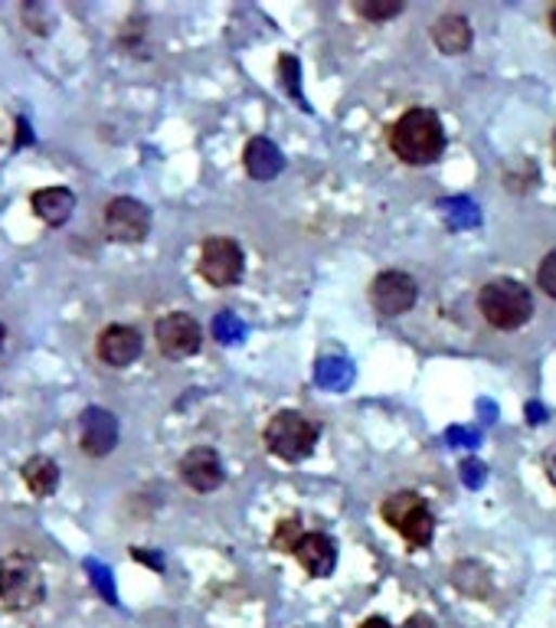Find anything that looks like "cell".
Returning <instances> with one entry per match:
<instances>
[{
    "mask_svg": "<svg viewBox=\"0 0 556 628\" xmlns=\"http://www.w3.org/2000/svg\"><path fill=\"white\" fill-rule=\"evenodd\" d=\"M4 341H8V328L0 324V347H4Z\"/></svg>",
    "mask_w": 556,
    "mask_h": 628,
    "instance_id": "obj_25",
    "label": "cell"
},
{
    "mask_svg": "<svg viewBox=\"0 0 556 628\" xmlns=\"http://www.w3.org/2000/svg\"><path fill=\"white\" fill-rule=\"evenodd\" d=\"M266 446L275 459L282 462H301L314 452L318 446V426L308 415L295 409H282L269 419L266 426Z\"/></svg>",
    "mask_w": 556,
    "mask_h": 628,
    "instance_id": "obj_4",
    "label": "cell"
},
{
    "mask_svg": "<svg viewBox=\"0 0 556 628\" xmlns=\"http://www.w3.org/2000/svg\"><path fill=\"white\" fill-rule=\"evenodd\" d=\"M416 298H419L416 279L400 272V269H387L374 282H370V305H374L384 318L406 315L416 305Z\"/></svg>",
    "mask_w": 556,
    "mask_h": 628,
    "instance_id": "obj_9",
    "label": "cell"
},
{
    "mask_svg": "<svg viewBox=\"0 0 556 628\" xmlns=\"http://www.w3.org/2000/svg\"><path fill=\"white\" fill-rule=\"evenodd\" d=\"M144 350V341H141V331L131 328V324H108L99 341H95V354L105 367H115V370H125L131 367Z\"/></svg>",
    "mask_w": 556,
    "mask_h": 628,
    "instance_id": "obj_12",
    "label": "cell"
},
{
    "mask_svg": "<svg viewBox=\"0 0 556 628\" xmlns=\"http://www.w3.org/2000/svg\"><path fill=\"white\" fill-rule=\"evenodd\" d=\"M47 599L43 569L27 553L0 556V602L11 612H30Z\"/></svg>",
    "mask_w": 556,
    "mask_h": 628,
    "instance_id": "obj_3",
    "label": "cell"
},
{
    "mask_svg": "<svg viewBox=\"0 0 556 628\" xmlns=\"http://www.w3.org/2000/svg\"><path fill=\"white\" fill-rule=\"evenodd\" d=\"M301 537H305L301 521H298V517H285V521H279V527H275V534H272V547H275L279 553H295V547L301 543Z\"/></svg>",
    "mask_w": 556,
    "mask_h": 628,
    "instance_id": "obj_19",
    "label": "cell"
},
{
    "mask_svg": "<svg viewBox=\"0 0 556 628\" xmlns=\"http://www.w3.org/2000/svg\"><path fill=\"white\" fill-rule=\"evenodd\" d=\"M201 275L214 289H233L243 279V249L230 236H210L201 249Z\"/></svg>",
    "mask_w": 556,
    "mask_h": 628,
    "instance_id": "obj_8",
    "label": "cell"
},
{
    "mask_svg": "<svg viewBox=\"0 0 556 628\" xmlns=\"http://www.w3.org/2000/svg\"><path fill=\"white\" fill-rule=\"evenodd\" d=\"M384 521L410 543V547H426L436 534V517L429 504L416 491H397L380 504Z\"/></svg>",
    "mask_w": 556,
    "mask_h": 628,
    "instance_id": "obj_5",
    "label": "cell"
},
{
    "mask_svg": "<svg viewBox=\"0 0 556 628\" xmlns=\"http://www.w3.org/2000/svg\"><path fill=\"white\" fill-rule=\"evenodd\" d=\"M243 164H246V174L253 180H272L282 174L285 167V157L282 151L269 141V138H253L243 151Z\"/></svg>",
    "mask_w": 556,
    "mask_h": 628,
    "instance_id": "obj_16",
    "label": "cell"
},
{
    "mask_svg": "<svg viewBox=\"0 0 556 628\" xmlns=\"http://www.w3.org/2000/svg\"><path fill=\"white\" fill-rule=\"evenodd\" d=\"M154 341H157V350L170 360H188L201 350L204 344V331L197 324L194 315L188 311H170L164 315L157 324H154Z\"/></svg>",
    "mask_w": 556,
    "mask_h": 628,
    "instance_id": "obj_7",
    "label": "cell"
},
{
    "mask_svg": "<svg viewBox=\"0 0 556 628\" xmlns=\"http://www.w3.org/2000/svg\"><path fill=\"white\" fill-rule=\"evenodd\" d=\"M546 24H549V30H553V37H556V4H553V11H549V17H546Z\"/></svg>",
    "mask_w": 556,
    "mask_h": 628,
    "instance_id": "obj_24",
    "label": "cell"
},
{
    "mask_svg": "<svg viewBox=\"0 0 556 628\" xmlns=\"http://www.w3.org/2000/svg\"><path fill=\"white\" fill-rule=\"evenodd\" d=\"M400 628H439L436 625V618L432 615H426V612H416V615H410Z\"/></svg>",
    "mask_w": 556,
    "mask_h": 628,
    "instance_id": "obj_21",
    "label": "cell"
},
{
    "mask_svg": "<svg viewBox=\"0 0 556 628\" xmlns=\"http://www.w3.org/2000/svg\"><path fill=\"white\" fill-rule=\"evenodd\" d=\"M295 560L301 563V569H305L308 576L324 579V576H331V573H334V563H337V547H334V540H331L327 534L311 530V534H305V537H301V543L295 547Z\"/></svg>",
    "mask_w": 556,
    "mask_h": 628,
    "instance_id": "obj_14",
    "label": "cell"
},
{
    "mask_svg": "<svg viewBox=\"0 0 556 628\" xmlns=\"http://www.w3.org/2000/svg\"><path fill=\"white\" fill-rule=\"evenodd\" d=\"M478 311L497 331H517L533 315V295L517 279H494L478 292Z\"/></svg>",
    "mask_w": 556,
    "mask_h": 628,
    "instance_id": "obj_2",
    "label": "cell"
},
{
    "mask_svg": "<svg viewBox=\"0 0 556 628\" xmlns=\"http://www.w3.org/2000/svg\"><path fill=\"white\" fill-rule=\"evenodd\" d=\"M102 227H105V236L115 243H128V246L144 243L151 233V209L134 196H115L105 206Z\"/></svg>",
    "mask_w": 556,
    "mask_h": 628,
    "instance_id": "obj_6",
    "label": "cell"
},
{
    "mask_svg": "<svg viewBox=\"0 0 556 628\" xmlns=\"http://www.w3.org/2000/svg\"><path fill=\"white\" fill-rule=\"evenodd\" d=\"M543 472H546L549 485L556 488V446H549V449L543 452Z\"/></svg>",
    "mask_w": 556,
    "mask_h": 628,
    "instance_id": "obj_22",
    "label": "cell"
},
{
    "mask_svg": "<svg viewBox=\"0 0 556 628\" xmlns=\"http://www.w3.org/2000/svg\"><path fill=\"white\" fill-rule=\"evenodd\" d=\"M24 485L30 488V495L37 498H50L60 488V465L50 456H30L21 469Z\"/></svg>",
    "mask_w": 556,
    "mask_h": 628,
    "instance_id": "obj_17",
    "label": "cell"
},
{
    "mask_svg": "<svg viewBox=\"0 0 556 628\" xmlns=\"http://www.w3.org/2000/svg\"><path fill=\"white\" fill-rule=\"evenodd\" d=\"M390 151L410 164V167H426L445 151V128L436 112L429 108H410L390 125Z\"/></svg>",
    "mask_w": 556,
    "mask_h": 628,
    "instance_id": "obj_1",
    "label": "cell"
},
{
    "mask_svg": "<svg viewBox=\"0 0 556 628\" xmlns=\"http://www.w3.org/2000/svg\"><path fill=\"white\" fill-rule=\"evenodd\" d=\"M79 446L92 459H105L118 446V419L102 406H89L79 415Z\"/></svg>",
    "mask_w": 556,
    "mask_h": 628,
    "instance_id": "obj_11",
    "label": "cell"
},
{
    "mask_svg": "<svg viewBox=\"0 0 556 628\" xmlns=\"http://www.w3.org/2000/svg\"><path fill=\"white\" fill-rule=\"evenodd\" d=\"M34 217L47 227H66L76 209V193L69 187H43L30 193Z\"/></svg>",
    "mask_w": 556,
    "mask_h": 628,
    "instance_id": "obj_13",
    "label": "cell"
},
{
    "mask_svg": "<svg viewBox=\"0 0 556 628\" xmlns=\"http://www.w3.org/2000/svg\"><path fill=\"white\" fill-rule=\"evenodd\" d=\"M536 285H540L543 295L556 298V249L543 256V262H540V269H536Z\"/></svg>",
    "mask_w": 556,
    "mask_h": 628,
    "instance_id": "obj_20",
    "label": "cell"
},
{
    "mask_svg": "<svg viewBox=\"0 0 556 628\" xmlns=\"http://www.w3.org/2000/svg\"><path fill=\"white\" fill-rule=\"evenodd\" d=\"M549 148H553V161H556V131H553V138H549Z\"/></svg>",
    "mask_w": 556,
    "mask_h": 628,
    "instance_id": "obj_26",
    "label": "cell"
},
{
    "mask_svg": "<svg viewBox=\"0 0 556 628\" xmlns=\"http://www.w3.org/2000/svg\"><path fill=\"white\" fill-rule=\"evenodd\" d=\"M432 43L445 56H462L471 50V24L462 14H442L432 24Z\"/></svg>",
    "mask_w": 556,
    "mask_h": 628,
    "instance_id": "obj_15",
    "label": "cell"
},
{
    "mask_svg": "<svg viewBox=\"0 0 556 628\" xmlns=\"http://www.w3.org/2000/svg\"><path fill=\"white\" fill-rule=\"evenodd\" d=\"M177 472H180V482L197 495H210L227 482L223 459L210 446H194L191 452H183Z\"/></svg>",
    "mask_w": 556,
    "mask_h": 628,
    "instance_id": "obj_10",
    "label": "cell"
},
{
    "mask_svg": "<svg viewBox=\"0 0 556 628\" xmlns=\"http://www.w3.org/2000/svg\"><path fill=\"white\" fill-rule=\"evenodd\" d=\"M357 628H393V625H390V618H384V615H370V618H363Z\"/></svg>",
    "mask_w": 556,
    "mask_h": 628,
    "instance_id": "obj_23",
    "label": "cell"
},
{
    "mask_svg": "<svg viewBox=\"0 0 556 628\" xmlns=\"http://www.w3.org/2000/svg\"><path fill=\"white\" fill-rule=\"evenodd\" d=\"M353 11L366 21H390L403 14V0H357Z\"/></svg>",
    "mask_w": 556,
    "mask_h": 628,
    "instance_id": "obj_18",
    "label": "cell"
}]
</instances>
